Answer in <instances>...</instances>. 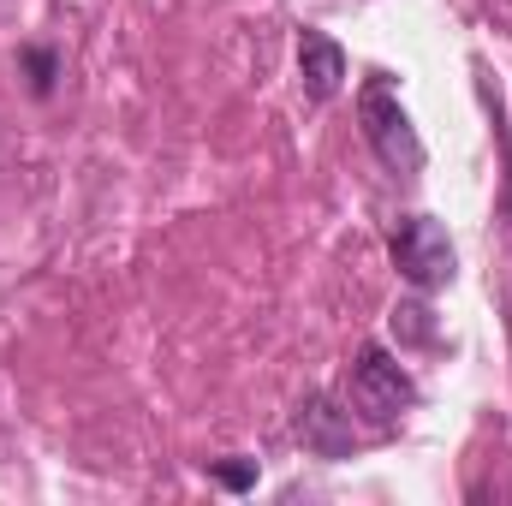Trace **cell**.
I'll return each mask as SVG.
<instances>
[{
  "instance_id": "cell-1",
  "label": "cell",
  "mask_w": 512,
  "mask_h": 506,
  "mask_svg": "<svg viewBox=\"0 0 512 506\" xmlns=\"http://www.w3.org/2000/svg\"><path fill=\"white\" fill-rule=\"evenodd\" d=\"M358 120H364V137L376 149V161L393 167V173H417L423 167V143L411 131V114L399 108V90L387 78H364L358 90Z\"/></svg>"
},
{
  "instance_id": "cell-2",
  "label": "cell",
  "mask_w": 512,
  "mask_h": 506,
  "mask_svg": "<svg viewBox=\"0 0 512 506\" xmlns=\"http://www.w3.org/2000/svg\"><path fill=\"white\" fill-rule=\"evenodd\" d=\"M393 268L417 286V292H441L453 286L459 274V256H453V239L435 215H405L393 227Z\"/></svg>"
},
{
  "instance_id": "cell-3",
  "label": "cell",
  "mask_w": 512,
  "mask_h": 506,
  "mask_svg": "<svg viewBox=\"0 0 512 506\" xmlns=\"http://www.w3.org/2000/svg\"><path fill=\"white\" fill-rule=\"evenodd\" d=\"M346 387H352V405L370 411L376 423H393V417H405L417 405V381H411V370L387 346H364L352 358V381Z\"/></svg>"
},
{
  "instance_id": "cell-4",
  "label": "cell",
  "mask_w": 512,
  "mask_h": 506,
  "mask_svg": "<svg viewBox=\"0 0 512 506\" xmlns=\"http://www.w3.org/2000/svg\"><path fill=\"white\" fill-rule=\"evenodd\" d=\"M298 441H304V453H316V459H352V453H358L352 411H340L328 393L304 399V405H298Z\"/></svg>"
},
{
  "instance_id": "cell-5",
  "label": "cell",
  "mask_w": 512,
  "mask_h": 506,
  "mask_svg": "<svg viewBox=\"0 0 512 506\" xmlns=\"http://www.w3.org/2000/svg\"><path fill=\"white\" fill-rule=\"evenodd\" d=\"M298 72H304V90L310 102H334L340 84H346V48L322 30H304L298 36Z\"/></svg>"
},
{
  "instance_id": "cell-6",
  "label": "cell",
  "mask_w": 512,
  "mask_h": 506,
  "mask_svg": "<svg viewBox=\"0 0 512 506\" xmlns=\"http://www.w3.org/2000/svg\"><path fill=\"white\" fill-rule=\"evenodd\" d=\"M393 328H405V334H411V340H435V334H429V322H423V310H417V304H405V310H393Z\"/></svg>"
},
{
  "instance_id": "cell-7",
  "label": "cell",
  "mask_w": 512,
  "mask_h": 506,
  "mask_svg": "<svg viewBox=\"0 0 512 506\" xmlns=\"http://www.w3.org/2000/svg\"><path fill=\"white\" fill-rule=\"evenodd\" d=\"M215 477H221L227 489H251V483H256V465H215Z\"/></svg>"
}]
</instances>
